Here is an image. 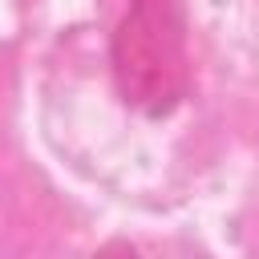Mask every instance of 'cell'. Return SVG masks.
Listing matches in <instances>:
<instances>
[{
    "mask_svg": "<svg viewBox=\"0 0 259 259\" xmlns=\"http://www.w3.org/2000/svg\"><path fill=\"white\" fill-rule=\"evenodd\" d=\"M113 85L142 117H166L190 89L182 0H130L109 40Z\"/></svg>",
    "mask_w": 259,
    "mask_h": 259,
    "instance_id": "6da1fadb",
    "label": "cell"
}]
</instances>
